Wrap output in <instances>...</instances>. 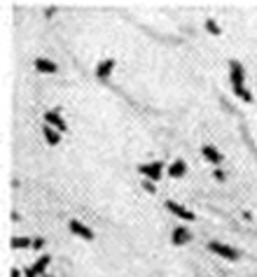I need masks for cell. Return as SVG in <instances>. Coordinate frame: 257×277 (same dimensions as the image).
<instances>
[{
    "label": "cell",
    "instance_id": "cell-1",
    "mask_svg": "<svg viewBox=\"0 0 257 277\" xmlns=\"http://www.w3.org/2000/svg\"><path fill=\"white\" fill-rule=\"evenodd\" d=\"M138 173H141L147 182H159L161 175H164V163H161V161L143 163V165H138Z\"/></svg>",
    "mask_w": 257,
    "mask_h": 277
},
{
    "label": "cell",
    "instance_id": "cell-2",
    "mask_svg": "<svg viewBox=\"0 0 257 277\" xmlns=\"http://www.w3.org/2000/svg\"><path fill=\"white\" fill-rule=\"evenodd\" d=\"M229 79H232V89H243L245 70L239 61H229Z\"/></svg>",
    "mask_w": 257,
    "mask_h": 277
},
{
    "label": "cell",
    "instance_id": "cell-3",
    "mask_svg": "<svg viewBox=\"0 0 257 277\" xmlns=\"http://www.w3.org/2000/svg\"><path fill=\"white\" fill-rule=\"evenodd\" d=\"M208 249L213 254H218V256H222V259H229V261L239 259V252H236V249H232L229 245H225V242L213 240V242H208Z\"/></svg>",
    "mask_w": 257,
    "mask_h": 277
},
{
    "label": "cell",
    "instance_id": "cell-4",
    "mask_svg": "<svg viewBox=\"0 0 257 277\" xmlns=\"http://www.w3.org/2000/svg\"><path fill=\"white\" fill-rule=\"evenodd\" d=\"M190 240H192V231L187 229V226H176V229H173L171 242L176 247H183V245H187Z\"/></svg>",
    "mask_w": 257,
    "mask_h": 277
},
{
    "label": "cell",
    "instance_id": "cell-5",
    "mask_svg": "<svg viewBox=\"0 0 257 277\" xmlns=\"http://www.w3.org/2000/svg\"><path fill=\"white\" fill-rule=\"evenodd\" d=\"M166 207L176 214V217H180L183 221H194V212H190L185 205H180V203H176V200H166Z\"/></svg>",
    "mask_w": 257,
    "mask_h": 277
},
{
    "label": "cell",
    "instance_id": "cell-6",
    "mask_svg": "<svg viewBox=\"0 0 257 277\" xmlns=\"http://www.w3.org/2000/svg\"><path fill=\"white\" fill-rule=\"evenodd\" d=\"M112 70H115V59H105V61H101V63H98L96 77L103 79V82H108V79H110V75H112Z\"/></svg>",
    "mask_w": 257,
    "mask_h": 277
},
{
    "label": "cell",
    "instance_id": "cell-7",
    "mask_svg": "<svg viewBox=\"0 0 257 277\" xmlns=\"http://www.w3.org/2000/svg\"><path fill=\"white\" fill-rule=\"evenodd\" d=\"M45 124L47 126H52V128H56V131H61V133H66V121H63V117L59 115V112H45Z\"/></svg>",
    "mask_w": 257,
    "mask_h": 277
},
{
    "label": "cell",
    "instance_id": "cell-8",
    "mask_svg": "<svg viewBox=\"0 0 257 277\" xmlns=\"http://www.w3.org/2000/svg\"><path fill=\"white\" fill-rule=\"evenodd\" d=\"M68 226H70V231H73L75 235H80L82 240H94V231H92V229H87L84 224L77 221V219H73V221L68 224Z\"/></svg>",
    "mask_w": 257,
    "mask_h": 277
},
{
    "label": "cell",
    "instance_id": "cell-9",
    "mask_svg": "<svg viewBox=\"0 0 257 277\" xmlns=\"http://www.w3.org/2000/svg\"><path fill=\"white\" fill-rule=\"evenodd\" d=\"M42 135H45V142L52 147H56L61 142V131H56V128L47 126V124H45V128H42Z\"/></svg>",
    "mask_w": 257,
    "mask_h": 277
},
{
    "label": "cell",
    "instance_id": "cell-10",
    "mask_svg": "<svg viewBox=\"0 0 257 277\" xmlns=\"http://www.w3.org/2000/svg\"><path fill=\"white\" fill-rule=\"evenodd\" d=\"M35 70H37V73L54 75L56 70H59V66H56L54 61H49V59H35Z\"/></svg>",
    "mask_w": 257,
    "mask_h": 277
},
{
    "label": "cell",
    "instance_id": "cell-11",
    "mask_svg": "<svg viewBox=\"0 0 257 277\" xmlns=\"http://www.w3.org/2000/svg\"><path fill=\"white\" fill-rule=\"evenodd\" d=\"M185 173H187V163L183 161V158H176V161L168 165V175L173 177V180H178V177H183Z\"/></svg>",
    "mask_w": 257,
    "mask_h": 277
},
{
    "label": "cell",
    "instance_id": "cell-12",
    "mask_svg": "<svg viewBox=\"0 0 257 277\" xmlns=\"http://www.w3.org/2000/svg\"><path fill=\"white\" fill-rule=\"evenodd\" d=\"M201 154H203V158H206L208 163H213V165H218V163L222 161V154H220L218 149H215L213 145H206V147L201 149Z\"/></svg>",
    "mask_w": 257,
    "mask_h": 277
},
{
    "label": "cell",
    "instance_id": "cell-13",
    "mask_svg": "<svg viewBox=\"0 0 257 277\" xmlns=\"http://www.w3.org/2000/svg\"><path fill=\"white\" fill-rule=\"evenodd\" d=\"M52 263V256H49V254H45V256H40V259L35 261V265H33V272H35V275H42L45 270H47V265Z\"/></svg>",
    "mask_w": 257,
    "mask_h": 277
},
{
    "label": "cell",
    "instance_id": "cell-14",
    "mask_svg": "<svg viewBox=\"0 0 257 277\" xmlns=\"http://www.w3.org/2000/svg\"><path fill=\"white\" fill-rule=\"evenodd\" d=\"M33 249V240L31 238H12V249Z\"/></svg>",
    "mask_w": 257,
    "mask_h": 277
},
{
    "label": "cell",
    "instance_id": "cell-15",
    "mask_svg": "<svg viewBox=\"0 0 257 277\" xmlns=\"http://www.w3.org/2000/svg\"><path fill=\"white\" fill-rule=\"evenodd\" d=\"M234 93H236V96H239L241 100H245V102H250V100H252V93H250L248 89H245V86H243V89H234Z\"/></svg>",
    "mask_w": 257,
    "mask_h": 277
},
{
    "label": "cell",
    "instance_id": "cell-16",
    "mask_svg": "<svg viewBox=\"0 0 257 277\" xmlns=\"http://www.w3.org/2000/svg\"><path fill=\"white\" fill-rule=\"evenodd\" d=\"M206 30H208V33H213V35H220V26L215 24L213 19H208V21H206Z\"/></svg>",
    "mask_w": 257,
    "mask_h": 277
},
{
    "label": "cell",
    "instance_id": "cell-17",
    "mask_svg": "<svg viewBox=\"0 0 257 277\" xmlns=\"http://www.w3.org/2000/svg\"><path fill=\"white\" fill-rule=\"evenodd\" d=\"M45 247V240L42 238H35V240H33V249H42Z\"/></svg>",
    "mask_w": 257,
    "mask_h": 277
},
{
    "label": "cell",
    "instance_id": "cell-18",
    "mask_svg": "<svg viewBox=\"0 0 257 277\" xmlns=\"http://www.w3.org/2000/svg\"><path fill=\"white\" fill-rule=\"evenodd\" d=\"M215 180H218V182H225V170H215Z\"/></svg>",
    "mask_w": 257,
    "mask_h": 277
},
{
    "label": "cell",
    "instance_id": "cell-19",
    "mask_svg": "<svg viewBox=\"0 0 257 277\" xmlns=\"http://www.w3.org/2000/svg\"><path fill=\"white\" fill-rule=\"evenodd\" d=\"M145 189H147L150 193H154V184H152V182H145Z\"/></svg>",
    "mask_w": 257,
    "mask_h": 277
},
{
    "label": "cell",
    "instance_id": "cell-20",
    "mask_svg": "<svg viewBox=\"0 0 257 277\" xmlns=\"http://www.w3.org/2000/svg\"><path fill=\"white\" fill-rule=\"evenodd\" d=\"M26 277H37V275L33 272V268H26Z\"/></svg>",
    "mask_w": 257,
    "mask_h": 277
}]
</instances>
